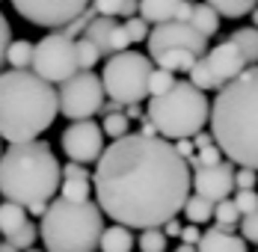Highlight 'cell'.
<instances>
[{"instance_id":"cell-1","label":"cell","mask_w":258,"mask_h":252,"mask_svg":"<svg viewBox=\"0 0 258 252\" xmlns=\"http://www.w3.org/2000/svg\"><path fill=\"white\" fill-rule=\"evenodd\" d=\"M98 208L128 228H155L178 217L190 196V163L160 134H125L95 160Z\"/></svg>"},{"instance_id":"cell-2","label":"cell","mask_w":258,"mask_h":252,"mask_svg":"<svg viewBox=\"0 0 258 252\" xmlns=\"http://www.w3.org/2000/svg\"><path fill=\"white\" fill-rule=\"evenodd\" d=\"M208 125L232 163L258 169V62L217 89Z\"/></svg>"},{"instance_id":"cell-3","label":"cell","mask_w":258,"mask_h":252,"mask_svg":"<svg viewBox=\"0 0 258 252\" xmlns=\"http://www.w3.org/2000/svg\"><path fill=\"white\" fill-rule=\"evenodd\" d=\"M62 166L48 143L24 140L0 154V196L24 205L27 214L42 217L48 202L59 193Z\"/></svg>"},{"instance_id":"cell-4","label":"cell","mask_w":258,"mask_h":252,"mask_svg":"<svg viewBox=\"0 0 258 252\" xmlns=\"http://www.w3.org/2000/svg\"><path fill=\"white\" fill-rule=\"evenodd\" d=\"M59 113L56 89L33 69L0 72V137L24 143L42 137Z\"/></svg>"},{"instance_id":"cell-5","label":"cell","mask_w":258,"mask_h":252,"mask_svg":"<svg viewBox=\"0 0 258 252\" xmlns=\"http://www.w3.org/2000/svg\"><path fill=\"white\" fill-rule=\"evenodd\" d=\"M104 231V211L98 202H66L53 196L42 214L39 237L45 252H95Z\"/></svg>"},{"instance_id":"cell-6","label":"cell","mask_w":258,"mask_h":252,"mask_svg":"<svg viewBox=\"0 0 258 252\" xmlns=\"http://www.w3.org/2000/svg\"><path fill=\"white\" fill-rule=\"evenodd\" d=\"M208 116H211V101L190 80H175L166 92L149 95L146 107V119L155 125L163 140L196 137L199 131H205Z\"/></svg>"},{"instance_id":"cell-7","label":"cell","mask_w":258,"mask_h":252,"mask_svg":"<svg viewBox=\"0 0 258 252\" xmlns=\"http://www.w3.org/2000/svg\"><path fill=\"white\" fill-rule=\"evenodd\" d=\"M152 69H155V59L149 53H140V50L131 48L110 53L101 72L104 92L110 95V101H119L122 107L125 104H140L143 98H149Z\"/></svg>"},{"instance_id":"cell-8","label":"cell","mask_w":258,"mask_h":252,"mask_svg":"<svg viewBox=\"0 0 258 252\" xmlns=\"http://www.w3.org/2000/svg\"><path fill=\"white\" fill-rule=\"evenodd\" d=\"M104 83L101 75H95L92 69H80L69 80L59 83L56 89V101H59V113L66 119H92L95 113H101L104 107Z\"/></svg>"},{"instance_id":"cell-9","label":"cell","mask_w":258,"mask_h":252,"mask_svg":"<svg viewBox=\"0 0 258 252\" xmlns=\"http://www.w3.org/2000/svg\"><path fill=\"white\" fill-rule=\"evenodd\" d=\"M30 69L39 77H45L48 83H62L69 77L80 72L78 53H75V39L66 36L62 30H56L51 36H42L39 42H33V62Z\"/></svg>"},{"instance_id":"cell-10","label":"cell","mask_w":258,"mask_h":252,"mask_svg":"<svg viewBox=\"0 0 258 252\" xmlns=\"http://www.w3.org/2000/svg\"><path fill=\"white\" fill-rule=\"evenodd\" d=\"M12 6L27 24L62 30L89 6V0H12Z\"/></svg>"},{"instance_id":"cell-11","label":"cell","mask_w":258,"mask_h":252,"mask_svg":"<svg viewBox=\"0 0 258 252\" xmlns=\"http://www.w3.org/2000/svg\"><path fill=\"white\" fill-rule=\"evenodd\" d=\"M146 45H149V56H152V59L166 48H187V50H193L196 56H205L208 36H202L190 21L172 18V21H163V24H152Z\"/></svg>"},{"instance_id":"cell-12","label":"cell","mask_w":258,"mask_h":252,"mask_svg":"<svg viewBox=\"0 0 258 252\" xmlns=\"http://www.w3.org/2000/svg\"><path fill=\"white\" fill-rule=\"evenodd\" d=\"M59 143H62V151H66L69 160L95 163L104 151V131L92 119H75L72 125L62 131Z\"/></svg>"},{"instance_id":"cell-13","label":"cell","mask_w":258,"mask_h":252,"mask_svg":"<svg viewBox=\"0 0 258 252\" xmlns=\"http://www.w3.org/2000/svg\"><path fill=\"white\" fill-rule=\"evenodd\" d=\"M190 190H196L199 196H205L211 202L229 199V193L234 190V166L232 160H220L211 166H196V172L190 175Z\"/></svg>"},{"instance_id":"cell-14","label":"cell","mask_w":258,"mask_h":252,"mask_svg":"<svg viewBox=\"0 0 258 252\" xmlns=\"http://www.w3.org/2000/svg\"><path fill=\"white\" fill-rule=\"evenodd\" d=\"M83 36H89V39L95 42V48L101 50L104 59H107L110 53H119V50L131 48V39H128V33H125V24H122L119 18H110V15H95V18L86 24Z\"/></svg>"},{"instance_id":"cell-15","label":"cell","mask_w":258,"mask_h":252,"mask_svg":"<svg viewBox=\"0 0 258 252\" xmlns=\"http://www.w3.org/2000/svg\"><path fill=\"white\" fill-rule=\"evenodd\" d=\"M205 62H208V69H211V75H214V80H217V86L229 83L232 77H237L246 69V59H243V53L237 50V45H234L232 39H226V42L208 48Z\"/></svg>"},{"instance_id":"cell-16","label":"cell","mask_w":258,"mask_h":252,"mask_svg":"<svg viewBox=\"0 0 258 252\" xmlns=\"http://www.w3.org/2000/svg\"><path fill=\"white\" fill-rule=\"evenodd\" d=\"M196 249L199 252H249L243 237L232 234V228H223V226L208 228L205 234L199 237Z\"/></svg>"},{"instance_id":"cell-17","label":"cell","mask_w":258,"mask_h":252,"mask_svg":"<svg viewBox=\"0 0 258 252\" xmlns=\"http://www.w3.org/2000/svg\"><path fill=\"white\" fill-rule=\"evenodd\" d=\"M184 0H140V15L149 21V24H163V21H172L178 18V9Z\"/></svg>"},{"instance_id":"cell-18","label":"cell","mask_w":258,"mask_h":252,"mask_svg":"<svg viewBox=\"0 0 258 252\" xmlns=\"http://www.w3.org/2000/svg\"><path fill=\"white\" fill-rule=\"evenodd\" d=\"M98 249L101 252H131L134 249V228L122 226V223L104 228L101 237H98Z\"/></svg>"},{"instance_id":"cell-19","label":"cell","mask_w":258,"mask_h":252,"mask_svg":"<svg viewBox=\"0 0 258 252\" xmlns=\"http://www.w3.org/2000/svg\"><path fill=\"white\" fill-rule=\"evenodd\" d=\"M187 21L196 27L202 36H208V39L220 33V12H217L211 3H205V0L193 3V9H190V18H187Z\"/></svg>"},{"instance_id":"cell-20","label":"cell","mask_w":258,"mask_h":252,"mask_svg":"<svg viewBox=\"0 0 258 252\" xmlns=\"http://www.w3.org/2000/svg\"><path fill=\"white\" fill-rule=\"evenodd\" d=\"M196 59H199V56H196L193 50H187V48H166V50H160V53L155 56L157 66L166 69V72H172V75H175V72H184V75H187L190 66H193Z\"/></svg>"},{"instance_id":"cell-21","label":"cell","mask_w":258,"mask_h":252,"mask_svg":"<svg viewBox=\"0 0 258 252\" xmlns=\"http://www.w3.org/2000/svg\"><path fill=\"white\" fill-rule=\"evenodd\" d=\"M24 223H27V208L24 205L3 199V205H0V234L9 237V234H15L18 228L24 226Z\"/></svg>"},{"instance_id":"cell-22","label":"cell","mask_w":258,"mask_h":252,"mask_svg":"<svg viewBox=\"0 0 258 252\" xmlns=\"http://www.w3.org/2000/svg\"><path fill=\"white\" fill-rule=\"evenodd\" d=\"M229 39H232L234 45H237V50L243 53L246 66H255V62H258V27L255 24L240 27V30H234Z\"/></svg>"},{"instance_id":"cell-23","label":"cell","mask_w":258,"mask_h":252,"mask_svg":"<svg viewBox=\"0 0 258 252\" xmlns=\"http://www.w3.org/2000/svg\"><path fill=\"white\" fill-rule=\"evenodd\" d=\"M181 211H184V217H187L193 226H202L208 220H214V202L205 199V196H199V193L187 196V202H184Z\"/></svg>"},{"instance_id":"cell-24","label":"cell","mask_w":258,"mask_h":252,"mask_svg":"<svg viewBox=\"0 0 258 252\" xmlns=\"http://www.w3.org/2000/svg\"><path fill=\"white\" fill-rule=\"evenodd\" d=\"M89 6L98 15H110V18H131L140 9V0H89Z\"/></svg>"},{"instance_id":"cell-25","label":"cell","mask_w":258,"mask_h":252,"mask_svg":"<svg viewBox=\"0 0 258 252\" xmlns=\"http://www.w3.org/2000/svg\"><path fill=\"white\" fill-rule=\"evenodd\" d=\"M92 193V178L89 175H69L62 178V187H59V196L66 202H86Z\"/></svg>"},{"instance_id":"cell-26","label":"cell","mask_w":258,"mask_h":252,"mask_svg":"<svg viewBox=\"0 0 258 252\" xmlns=\"http://www.w3.org/2000/svg\"><path fill=\"white\" fill-rule=\"evenodd\" d=\"M6 62H9V69H30V62H33V42L12 39L9 48H6Z\"/></svg>"},{"instance_id":"cell-27","label":"cell","mask_w":258,"mask_h":252,"mask_svg":"<svg viewBox=\"0 0 258 252\" xmlns=\"http://www.w3.org/2000/svg\"><path fill=\"white\" fill-rule=\"evenodd\" d=\"M205 3L220 12V18H243L258 6V0H205Z\"/></svg>"},{"instance_id":"cell-28","label":"cell","mask_w":258,"mask_h":252,"mask_svg":"<svg viewBox=\"0 0 258 252\" xmlns=\"http://www.w3.org/2000/svg\"><path fill=\"white\" fill-rule=\"evenodd\" d=\"M101 131H104V137L119 140V137H125L131 131V119L122 110H107V113H104V122H101Z\"/></svg>"},{"instance_id":"cell-29","label":"cell","mask_w":258,"mask_h":252,"mask_svg":"<svg viewBox=\"0 0 258 252\" xmlns=\"http://www.w3.org/2000/svg\"><path fill=\"white\" fill-rule=\"evenodd\" d=\"M75 53H78V66H80V69H95V66H98V59H104L101 50L95 48V42H92L89 36L75 39Z\"/></svg>"},{"instance_id":"cell-30","label":"cell","mask_w":258,"mask_h":252,"mask_svg":"<svg viewBox=\"0 0 258 252\" xmlns=\"http://www.w3.org/2000/svg\"><path fill=\"white\" fill-rule=\"evenodd\" d=\"M187 77H190V83L193 86H199L202 92H211V89H220L217 86V80H214V75H211V69H208L205 56H199L193 66H190V72H187Z\"/></svg>"},{"instance_id":"cell-31","label":"cell","mask_w":258,"mask_h":252,"mask_svg":"<svg viewBox=\"0 0 258 252\" xmlns=\"http://www.w3.org/2000/svg\"><path fill=\"white\" fill-rule=\"evenodd\" d=\"M214 220H217V226H223V228H234L237 226V223H240V211H237L234 199L214 202Z\"/></svg>"},{"instance_id":"cell-32","label":"cell","mask_w":258,"mask_h":252,"mask_svg":"<svg viewBox=\"0 0 258 252\" xmlns=\"http://www.w3.org/2000/svg\"><path fill=\"white\" fill-rule=\"evenodd\" d=\"M143 234H140V252H166V234H163V228L155 226V228H140Z\"/></svg>"},{"instance_id":"cell-33","label":"cell","mask_w":258,"mask_h":252,"mask_svg":"<svg viewBox=\"0 0 258 252\" xmlns=\"http://www.w3.org/2000/svg\"><path fill=\"white\" fill-rule=\"evenodd\" d=\"M220 160H223V151L211 140L205 146H196V154L190 157V166H211V163H220Z\"/></svg>"},{"instance_id":"cell-34","label":"cell","mask_w":258,"mask_h":252,"mask_svg":"<svg viewBox=\"0 0 258 252\" xmlns=\"http://www.w3.org/2000/svg\"><path fill=\"white\" fill-rule=\"evenodd\" d=\"M36 237H39V228L27 220V223L18 228L15 234H9V237H3V240H9L15 249H30V246H36Z\"/></svg>"},{"instance_id":"cell-35","label":"cell","mask_w":258,"mask_h":252,"mask_svg":"<svg viewBox=\"0 0 258 252\" xmlns=\"http://www.w3.org/2000/svg\"><path fill=\"white\" fill-rule=\"evenodd\" d=\"M122 24H125V33H128L131 45H134V42H146V39H149V30H152V24H149L143 15H131V18H125Z\"/></svg>"},{"instance_id":"cell-36","label":"cell","mask_w":258,"mask_h":252,"mask_svg":"<svg viewBox=\"0 0 258 252\" xmlns=\"http://www.w3.org/2000/svg\"><path fill=\"white\" fill-rule=\"evenodd\" d=\"M172 83H175V75L157 66V69H152V75H149V95H160V92H166Z\"/></svg>"},{"instance_id":"cell-37","label":"cell","mask_w":258,"mask_h":252,"mask_svg":"<svg viewBox=\"0 0 258 252\" xmlns=\"http://www.w3.org/2000/svg\"><path fill=\"white\" fill-rule=\"evenodd\" d=\"M237 226H240V237H243L246 243H255L258 246V208L249 211V214H243Z\"/></svg>"},{"instance_id":"cell-38","label":"cell","mask_w":258,"mask_h":252,"mask_svg":"<svg viewBox=\"0 0 258 252\" xmlns=\"http://www.w3.org/2000/svg\"><path fill=\"white\" fill-rule=\"evenodd\" d=\"M255 181H258V169H252V166L234 169V190H255Z\"/></svg>"},{"instance_id":"cell-39","label":"cell","mask_w":258,"mask_h":252,"mask_svg":"<svg viewBox=\"0 0 258 252\" xmlns=\"http://www.w3.org/2000/svg\"><path fill=\"white\" fill-rule=\"evenodd\" d=\"M234 205H237V211H240V217H243V214H249V211L258 208V193L255 190H237Z\"/></svg>"},{"instance_id":"cell-40","label":"cell","mask_w":258,"mask_h":252,"mask_svg":"<svg viewBox=\"0 0 258 252\" xmlns=\"http://www.w3.org/2000/svg\"><path fill=\"white\" fill-rule=\"evenodd\" d=\"M9 42H12V27L6 21V15L0 12V69L6 66V48H9Z\"/></svg>"},{"instance_id":"cell-41","label":"cell","mask_w":258,"mask_h":252,"mask_svg":"<svg viewBox=\"0 0 258 252\" xmlns=\"http://www.w3.org/2000/svg\"><path fill=\"white\" fill-rule=\"evenodd\" d=\"M172 146H175V151H178L187 163H190V157L196 154V146H193V140H190V137H181V140H175Z\"/></svg>"},{"instance_id":"cell-42","label":"cell","mask_w":258,"mask_h":252,"mask_svg":"<svg viewBox=\"0 0 258 252\" xmlns=\"http://www.w3.org/2000/svg\"><path fill=\"white\" fill-rule=\"evenodd\" d=\"M181 243H193V246H196V243H199V237H202V231H199V228L193 226V223H190V226H184L181 228Z\"/></svg>"},{"instance_id":"cell-43","label":"cell","mask_w":258,"mask_h":252,"mask_svg":"<svg viewBox=\"0 0 258 252\" xmlns=\"http://www.w3.org/2000/svg\"><path fill=\"white\" fill-rule=\"evenodd\" d=\"M125 107H128V110H125V116H128V119H143V110H140L137 104H125Z\"/></svg>"},{"instance_id":"cell-44","label":"cell","mask_w":258,"mask_h":252,"mask_svg":"<svg viewBox=\"0 0 258 252\" xmlns=\"http://www.w3.org/2000/svg\"><path fill=\"white\" fill-rule=\"evenodd\" d=\"M0 252H21V249H15L9 240H0Z\"/></svg>"},{"instance_id":"cell-45","label":"cell","mask_w":258,"mask_h":252,"mask_svg":"<svg viewBox=\"0 0 258 252\" xmlns=\"http://www.w3.org/2000/svg\"><path fill=\"white\" fill-rule=\"evenodd\" d=\"M175 252H199V249H196L193 243H178V249H175Z\"/></svg>"},{"instance_id":"cell-46","label":"cell","mask_w":258,"mask_h":252,"mask_svg":"<svg viewBox=\"0 0 258 252\" xmlns=\"http://www.w3.org/2000/svg\"><path fill=\"white\" fill-rule=\"evenodd\" d=\"M249 15H252V24L258 27V6H255V9H252V12H249Z\"/></svg>"},{"instance_id":"cell-47","label":"cell","mask_w":258,"mask_h":252,"mask_svg":"<svg viewBox=\"0 0 258 252\" xmlns=\"http://www.w3.org/2000/svg\"><path fill=\"white\" fill-rule=\"evenodd\" d=\"M21 252H45V249H36V246H30V249H21Z\"/></svg>"},{"instance_id":"cell-48","label":"cell","mask_w":258,"mask_h":252,"mask_svg":"<svg viewBox=\"0 0 258 252\" xmlns=\"http://www.w3.org/2000/svg\"><path fill=\"white\" fill-rule=\"evenodd\" d=\"M0 154H3V137H0Z\"/></svg>"},{"instance_id":"cell-49","label":"cell","mask_w":258,"mask_h":252,"mask_svg":"<svg viewBox=\"0 0 258 252\" xmlns=\"http://www.w3.org/2000/svg\"><path fill=\"white\" fill-rule=\"evenodd\" d=\"M190 3H193V0H190Z\"/></svg>"}]
</instances>
